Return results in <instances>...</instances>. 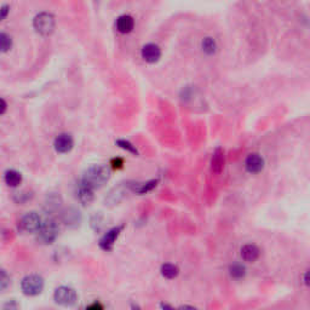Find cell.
Instances as JSON below:
<instances>
[{"label": "cell", "mask_w": 310, "mask_h": 310, "mask_svg": "<svg viewBox=\"0 0 310 310\" xmlns=\"http://www.w3.org/2000/svg\"><path fill=\"white\" fill-rule=\"evenodd\" d=\"M261 250L255 244H246L241 247V257L245 262L255 263L260 258Z\"/></svg>", "instance_id": "4fadbf2b"}, {"label": "cell", "mask_w": 310, "mask_h": 310, "mask_svg": "<svg viewBox=\"0 0 310 310\" xmlns=\"http://www.w3.org/2000/svg\"><path fill=\"white\" fill-rule=\"evenodd\" d=\"M41 218L36 212H28L22 217L21 222H19V227L26 233H38L41 226Z\"/></svg>", "instance_id": "8992f818"}, {"label": "cell", "mask_w": 310, "mask_h": 310, "mask_svg": "<svg viewBox=\"0 0 310 310\" xmlns=\"http://www.w3.org/2000/svg\"><path fill=\"white\" fill-rule=\"evenodd\" d=\"M142 58L148 63H155L160 60L161 57V50L156 44H147L142 48L141 51Z\"/></svg>", "instance_id": "30bf717a"}, {"label": "cell", "mask_w": 310, "mask_h": 310, "mask_svg": "<svg viewBox=\"0 0 310 310\" xmlns=\"http://www.w3.org/2000/svg\"><path fill=\"white\" fill-rule=\"evenodd\" d=\"M44 279L38 274H31L23 277L21 282V289L26 296L35 297L40 294L44 290Z\"/></svg>", "instance_id": "7a4b0ae2"}, {"label": "cell", "mask_w": 310, "mask_h": 310, "mask_svg": "<svg viewBox=\"0 0 310 310\" xmlns=\"http://www.w3.org/2000/svg\"><path fill=\"white\" fill-rule=\"evenodd\" d=\"M73 147H74V140L69 133H61L55 138V142H53V148L60 154H67L73 149Z\"/></svg>", "instance_id": "ba28073f"}, {"label": "cell", "mask_w": 310, "mask_h": 310, "mask_svg": "<svg viewBox=\"0 0 310 310\" xmlns=\"http://www.w3.org/2000/svg\"><path fill=\"white\" fill-rule=\"evenodd\" d=\"M303 280H304V285H306V286H308V273H304V275H303Z\"/></svg>", "instance_id": "83f0119b"}, {"label": "cell", "mask_w": 310, "mask_h": 310, "mask_svg": "<svg viewBox=\"0 0 310 310\" xmlns=\"http://www.w3.org/2000/svg\"><path fill=\"white\" fill-rule=\"evenodd\" d=\"M265 160L262 155L258 154V153H252L246 158L245 160V167L247 170V172L256 175V173L262 172L263 168H264Z\"/></svg>", "instance_id": "9c48e42d"}, {"label": "cell", "mask_w": 310, "mask_h": 310, "mask_svg": "<svg viewBox=\"0 0 310 310\" xmlns=\"http://www.w3.org/2000/svg\"><path fill=\"white\" fill-rule=\"evenodd\" d=\"M55 303L63 307H72L77 303L78 294L74 289L69 286H60L53 292Z\"/></svg>", "instance_id": "277c9868"}, {"label": "cell", "mask_w": 310, "mask_h": 310, "mask_svg": "<svg viewBox=\"0 0 310 310\" xmlns=\"http://www.w3.org/2000/svg\"><path fill=\"white\" fill-rule=\"evenodd\" d=\"M133 27H135V21H133L132 17L129 16V15H123V16H120L116 19V29H118L120 33H130V32H132Z\"/></svg>", "instance_id": "5bb4252c"}, {"label": "cell", "mask_w": 310, "mask_h": 310, "mask_svg": "<svg viewBox=\"0 0 310 310\" xmlns=\"http://www.w3.org/2000/svg\"><path fill=\"white\" fill-rule=\"evenodd\" d=\"M102 308H103V307H102L99 303H94L91 304V306L87 307V309H102Z\"/></svg>", "instance_id": "4316f807"}, {"label": "cell", "mask_w": 310, "mask_h": 310, "mask_svg": "<svg viewBox=\"0 0 310 310\" xmlns=\"http://www.w3.org/2000/svg\"><path fill=\"white\" fill-rule=\"evenodd\" d=\"M160 273L165 279L172 280L178 277V274H179V269H178L177 265L171 264V263H166V264L161 265Z\"/></svg>", "instance_id": "e0dca14e"}, {"label": "cell", "mask_w": 310, "mask_h": 310, "mask_svg": "<svg viewBox=\"0 0 310 310\" xmlns=\"http://www.w3.org/2000/svg\"><path fill=\"white\" fill-rule=\"evenodd\" d=\"M111 165H112V167L115 168V170H119V168L123 167L124 160L121 158H114V159H112Z\"/></svg>", "instance_id": "cb8c5ba5"}, {"label": "cell", "mask_w": 310, "mask_h": 310, "mask_svg": "<svg viewBox=\"0 0 310 310\" xmlns=\"http://www.w3.org/2000/svg\"><path fill=\"white\" fill-rule=\"evenodd\" d=\"M123 229L124 226H118L107 231V233L102 236L101 240H99V247L103 251H106V252H109V251L113 250L114 244H115L116 239L119 238V235L121 234Z\"/></svg>", "instance_id": "52a82bcc"}, {"label": "cell", "mask_w": 310, "mask_h": 310, "mask_svg": "<svg viewBox=\"0 0 310 310\" xmlns=\"http://www.w3.org/2000/svg\"><path fill=\"white\" fill-rule=\"evenodd\" d=\"M201 46L202 51H204L205 53H207V55H213L217 51V44L212 38H205L204 40H202Z\"/></svg>", "instance_id": "44dd1931"}, {"label": "cell", "mask_w": 310, "mask_h": 310, "mask_svg": "<svg viewBox=\"0 0 310 310\" xmlns=\"http://www.w3.org/2000/svg\"><path fill=\"white\" fill-rule=\"evenodd\" d=\"M160 307H161V308H168V309L172 308V307L168 306V304H163H163H160Z\"/></svg>", "instance_id": "f1b7e54d"}, {"label": "cell", "mask_w": 310, "mask_h": 310, "mask_svg": "<svg viewBox=\"0 0 310 310\" xmlns=\"http://www.w3.org/2000/svg\"><path fill=\"white\" fill-rule=\"evenodd\" d=\"M229 274L234 280H241L247 274V269H246L245 265L240 264V263H235V264L230 265V268H229Z\"/></svg>", "instance_id": "ac0fdd59"}, {"label": "cell", "mask_w": 310, "mask_h": 310, "mask_svg": "<svg viewBox=\"0 0 310 310\" xmlns=\"http://www.w3.org/2000/svg\"><path fill=\"white\" fill-rule=\"evenodd\" d=\"M158 179H152L146 183H135L133 185H131V189L137 193V194H146V193L152 192L156 185H158Z\"/></svg>", "instance_id": "2e32d148"}, {"label": "cell", "mask_w": 310, "mask_h": 310, "mask_svg": "<svg viewBox=\"0 0 310 310\" xmlns=\"http://www.w3.org/2000/svg\"><path fill=\"white\" fill-rule=\"evenodd\" d=\"M224 163H226V158H224V152L221 148H217L211 156V163H210V167H211V172L214 175H219L223 171Z\"/></svg>", "instance_id": "7c38bea8"}, {"label": "cell", "mask_w": 310, "mask_h": 310, "mask_svg": "<svg viewBox=\"0 0 310 310\" xmlns=\"http://www.w3.org/2000/svg\"><path fill=\"white\" fill-rule=\"evenodd\" d=\"M4 180L5 183H6V185H9V187L11 188L18 187V185L22 183L21 172H18V171L16 170H7L6 172H5Z\"/></svg>", "instance_id": "9a60e30c"}, {"label": "cell", "mask_w": 310, "mask_h": 310, "mask_svg": "<svg viewBox=\"0 0 310 310\" xmlns=\"http://www.w3.org/2000/svg\"><path fill=\"white\" fill-rule=\"evenodd\" d=\"M94 188L87 185L86 183L80 182L79 187H78L77 190V199L79 200L80 204H82L84 206L86 205H90L92 201H94Z\"/></svg>", "instance_id": "8fae6325"}, {"label": "cell", "mask_w": 310, "mask_h": 310, "mask_svg": "<svg viewBox=\"0 0 310 310\" xmlns=\"http://www.w3.org/2000/svg\"><path fill=\"white\" fill-rule=\"evenodd\" d=\"M6 108H7L6 102H5L2 98H0V115H2V114L6 112Z\"/></svg>", "instance_id": "484cf974"}, {"label": "cell", "mask_w": 310, "mask_h": 310, "mask_svg": "<svg viewBox=\"0 0 310 310\" xmlns=\"http://www.w3.org/2000/svg\"><path fill=\"white\" fill-rule=\"evenodd\" d=\"M116 146H118V147H120L121 149L126 150V152H129V153H131V154H133V155H136V156L138 155L137 148H136L135 146L132 145V143L129 142V141L118 140V141H116Z\"/></svg>", "instance_id": "7402d4cb"}, {"label": "cell", "mask_w": 310, "mask_h": 310, "mask_svg": "<svg viewBox=\"0 0 310 310\" xmlns=\"http://www.w3.org/2000/svg\"><path fill=\"white\" fill-rule=\"evenodd\" d=\"M34 28L41 35H50L55 29V18L51 14L41 12L34 18Z\"/></svg>", "instance_id": "5b68a950"}, {"label": "cell", "mask_w": 310, "mask_h": 310, "mask_svg": "<svg viewBox=\"0 0 310 310\" xmlns=\"http://www.w3.org/2000/svg\"><path fill=\"white\" fill-rule=\"evenodd\" d=\"M10 284H11V280H10L9 274L0 268V292L5 291L10 286Z\"/></svg>", "instance_id": "603a6c76"}, {"label": "cell", "mask_w": 310, "mask_h": 310, "mask_svg": "<svg viewBox=\"0 0 310 310\" xmlns=\"http://www.w3.org/2000/svg\"><path fill=\"white\" fill-rule=\"evenodd\" d=\"M62 219L67 226H72V224H75V226H77V224H79L80 222V214L77 210L69 209L63 213Z\"/></svg>", "instance_id": "d6986e66"}, {"label": "cell", "mask_w": 310, "mask_h": 310, "mask_svg": "<svg viewBox=\"0 0 310 310\" xmlns=\"http://www.w3.org/2000/svg\"><path fill=\"white\" fill-rule=\"evenodd\" d=\"M9 10H10V7L7 6V5L0 7V22L4 21V19L6 18L7 15H9Z\"/></svg>", "instance_id": "d4e9b609"}, {"label": "cell", "mask_w": 310, "mask_h": 310, "mask_svg": "<svg viewBox=\"0 0 310 310\" xmlns=\"http://www.w3.org/2000/svg\"><path fill=\"white\" fill-rule=\"evenodd\" d=\"M109 178H111V170L106 165H92L85 171L82 182L86 183L94 189H97L103 187Z\"/></svg>", "instance_id": "6da1fadb"}, {"label": "cell", "mask_w": 310, "mask_h": 310, "mask_svg": "<svg viewBox=\"0 0 310 310\" xmlns=\"http://www.w3.org/2000/svg\"><path fill=\"white\" fill-rule=\"evenodd\" d=\"M58 231H60V228H58V224L55 219H44L41 222L40 229L38 230L39 240L43 244H45V245H50V244H52L57 239Z\"/></svg>", "instance_id": "3957f363"}, {"label": "cell", "mask_w": 310, "mask_h": 310, "mask_svg": "<svg viewBox=\"0 0 310 310\" xmlns=\"http://www.w3.org/2000/svg\"><path fill=\"white\" fill-rule=\"evenodd\" d=\"M12 48V39L7 33L0 32V52H7Z\"/></svg>", "instance_id": "ffe728a7"}]
</instances>
